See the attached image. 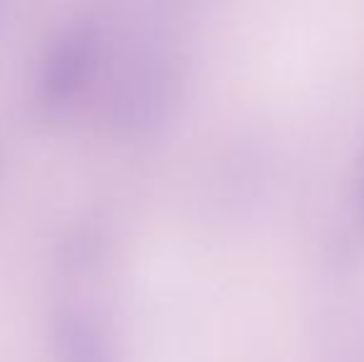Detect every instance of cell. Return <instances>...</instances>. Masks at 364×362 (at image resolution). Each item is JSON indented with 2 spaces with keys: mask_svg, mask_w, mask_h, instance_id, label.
I'll list each match as a JSON object with an SVG mask.
<instances>
[{
  "mask_svg": "<svg viewBox=\"0 0 364 362\" xmlns=\"http://www.w3.org/2000/svg\"><path fill=\"white\" fill-rule=\"evenodd\" d=\"M92 55V28L73 25L53 40L43 58L40 70V97L48 105L58 107L68 102L77 82L82 80Z\"/></svg>",
  "mask_w": 364,
  "mask_h": 362,
  "instance_id": "obj_1",
  "label": "cell"
},
{
  "mask_svg": "<svg viewBox=\"0 0 364 362\" xmlns=\"http://www.w3.org/2000/svg\"><path fill=\"white\" fill-rule=\"evenodd\" d=\"M58 343L63 362H109L105 338L80 310H63L58 318Z\"/></svg>",
  "mask_w": 364,
  "mask_h": 362,
  "instance_id": "obj_2",
  "label": "cell"
}]
</instances>
